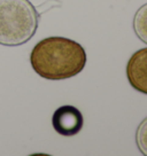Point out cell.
Segmentation results:
<instances>
[{
	"mask_svg": "<svg viewBox=\"0 0 147 156\" xmlns=\"http://www.w3.org/2000/svg\"><path fill=\"white\" fill-rule=\"evenodd\" d=\"M88 61L82 45L64 37H48L34 45L30 63L41 78L61 80L75 77L83 71Z\"/></svg>",
	"mask_w": 147,
	"mask_h": 156,
	"instance_id": "obj_1",
	"label": "cell"
},
{
	"mask_svg": "<svg viewBox=\"0 0 147 156\" xmlns=\"http://www.w3.org/2000/svg\"><path fill=\"white\" fill-rule=\"evenodd\" d=\"M39 14L29 0H0V45L21 46L38 29Z\"/></svg>",
	"mask_w": 147,
	"mask_h": 156,
	"instance_id": "obj_2",
	"label": "cell"
},
{
	"mask_svg": "<svg viewBox=\"0 0 147 156\" xmlns=\"http://www.w3.org/2000/svg\"><path fill=\"white\" fill-rule=\"evenodd\" d=\"M52 125L55 132L64 136H73L82 131L84 125L83 114L74 106L59 107L52 116Z\"/></svg>",
	"mask_w": 147,
	"mask_h": 156,
	"instance_id": "obj_3",
	"label": "cell"
},
{
	"mask_svg": "<svg viewBox=\"0 0 147 156\" xmlns=\"http://www.w3.org/2000/svg\"><path fill=\"white\" fill-rule=\"evenodd\" d=\"M127 77L131 87L147 95V47L138 49L129 58Z\"/></svg>",
	"mask_w": 147,
	"mask_h": 156,
	"instance_id": "obj_4",
	"label": "cell"
},
{
	"mask_svg": "<svg viewBox=\"0 0 147 156\" xmlns=\"http://www.w3.org/2000/svg\"><path fill=\"white\" fill-rule=\"evenodd\" d=\"M132 28L136 36L147 45V4L140 6L136 12L133 16Z\"/></svg>",
	"mask_w": 147,
	"mask_h": 156,
	"instance_id": "obj_5",
	"label": "cell"
},
{
	"mask_svg": "<svg viewBox=\"0 0 147 156\" xmlns=\"http://www.w3.org/2000/svg\"><path fill=\"white\" fill-rule=\"evenodd\" d=\"M136 144L139 151L147 156V116L139 123L136 131Z\"/></svg>",
	"mask_w": 147,
	"mask_h": 156,
	"instance_id": "obj_6",
	"label": "cell"
}]
</instances>
